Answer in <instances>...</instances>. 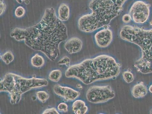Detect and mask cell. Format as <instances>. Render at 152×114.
Listing matches in <instances>:
<instances>
[{"instance_id": "14", "label": "cell", "mask_w": 152, "mask_h": 114, "mask_svg": "<svg viewBox=\"0 0 152 114\" xmlns=\"http://www.w3.org/2000/svg\"><path fill=\"white\" fill-rule=\"evenodd\" d=\"M31 63L34 67L40 68L45 64V61L42 56L37 54L31 58Z\"/></svg>"}, {"instance_id": "23", "label": "cell", "mask_w": 152, "mask_h": 114, "mask_svg": "<svg viewBox=\"0 0 152 114\" xmlns=\"http://www.w3.org/2000/svg\"><path fill=\"white\" fill-rule=\"evenodd\" d=\"M7 8L6 5L3 0H0V15H2L4 13Z\"/></svg>"}, {"instance_id": "25", "label": "cell", "mask_w": 152, "mask_h": 114, "mask_svg": "<svg viewBox=\"0 0 152 114\" xmlns=\"http://www.w3.org/2000/svg\"><path fill=\"white\" fill-rule=\"evenodd\" d=\"M149 91L150 92V93H152V84L151 85L150 87H149Z\"/></svg>"}, {"instance_id": "3", "label": "cell", "mask_w": 152, "mask_h": 114, "mask_svg": "<svg viewBox=\"0 0 152 114\" xmlns=\"http://www.w3.org/2000/svg\"><path fill=\"white\" fill-rule=\"evenodd\" d=\"M127 1L91 0L89 4L91 13L79 19V29L84 33H91L109 25L121 13Z\"/></svg>"}, {"instance_id": "19", "label": "cell", "mask_w": 152, "mask_h": 114, "mask_svg": "<svg viewBox=\"0 0 152 114\" xmlns=\"http://www.w3.org/2000/svg\"><path fill=\"white\" fill-rule=\"evenodd\" d=\"M25 9L23 7L19 6L17 7L15 9V15L16 17L20 18L23 17L25 14Z\"/></svg>"}, {"instance_id": "15", "label": "cell", "mask_w": 152, "mask_h": 114, "mask_svg": "<svg viewBox=\"0 0 152 114\" xmlns=\"http://www.w3.org/2000/svg\"><path fill=\"white\" fill-rule=\"evenodd\" d=\"M62 76L61 70L56 69L52 71L49 75L50 80L54 82H58L60 80Z\"/></svg>"}, {"instance_id": "27", "label": "cell", "mask_w": 152, "mask_h": 114, "mask_svg": "<svg viewBox=\"0 0 152 114\" xmlns=\"http://www.w3.org/2000/svg\"><path fill=\"white\" fill-rule=\"evenodd\" d=\"M150 113L151 114H152V109H151V110L150 111Z\"/></svg>"}, {"instance_id": "13", "label": "cell", "mask_w": 152, "mask_h": 114, "mask_svg": "<svg viewBox=\"0 0 152 114\" xmlns=\"http://www.w3.org/2000/svg\"><path fill=\"white\" fill-rule=\"evenodd\" d=\"M72 109L75 114H85L88 112V108L85 101L81 100H77L73 103Z\"/></svg>"}, {"instance_id": "1", "label": "cell", "mask_w": 152, "mask_h": 114, "mask_svg": "<svg viewBox=\"0 0 152 114\" xmlns=\"http://www.w3.org/2000/svg\"><path fill=\"white\" fill-rule=\"evenodd\" d=\"M10 35L16 41H24L34 50L43 53L52 61L60 54L59 44L68 38L66 26L52 7L45 10L42 19L37 24L26 29L16 27Z\"/></svg>"}, {"instance_id": "21", "label": "cell", "mask_w": 152, "mask_h": 114, "mask_svg": "<svg viewBox=\"0 0 152 114\" xmlns=\"http://www.w3.org/2000/svg\"><path fill=\"white\" fill-rule=\"evenodd\" d=\"M58 110L60 112L67 113L68 111V106L65 103H61L58 105Z\"/></svg>"}, {"instance_id": "5", "label": "cell", "mask_w": 152, "mask_h": 114, "mask_svg": "<svg viewBox=\"0 0 152 114\" xmlns=\"http://www.w3.org/2000/svg\"><path fill=\"white\" fill-rule=\"evenodd\" d=\"M48 81L44 78L35 77L27 78L15 73H8L1 81V92L9 93L12 105L18 103L22 95L33 89L46 87Z\"/></svg>"}, {"instance_id": "9", "label": "cell", "mask_w": 152, "mask_h": 114, "mask_svg": "<svg viewBox=\"0 0 152 114\" xmlns=\"http://www.w3.org/2000/svg\"><path fill=\"white\" fill-rule=\"evenodd\" d=\"M113 31L109 28H104L99 30L94 36L95 42L98 47L105 48L110 45L113 41Z\"/></svg>"}, {"instance_id": "6", "label": "cell", "mask_w": 152, "mask_h": 114, "mask_svg": "<svg viewBox=\"0 0 152 114\" xmlns=\"http://www.w3.org/2000/svg\"><path fill=\"white\" fill-rule=\"evenodd\" d=\"M114 90L110 86H92L87 91V100L91 103L101 104L113 99L115 97Z\"/></svg>"}, {"instance_id": "2", "label": "cell", "mask_w": 152, "mask_h": 114, "mask_svg": "<svg viewBox=\"0 0 152 114\" xmlns=\"http://www.w3.org/2000/svg\"><path fill=\"white\" fill-rule=\"evenodd\" d=\"M120 72L121 66L113 57L102 55L70 66L66 71L65 76L88 85L99 81L115 78Z\"/></svg>"}, {"instance_id": "11", "label": "cell", "mask_w": 152, "mask_h": 114, "mask_svg": "<svg viewBox=\"0 0 152 114\" xmlns=\"http://www.w3.org/2000/svg\"><path fill=\"white\" fill-rule=\"evenodd\" d=\"M131 93L135 98H143L148 93L147 87L142 82L135 85L132 87Z\"/></svg>"}, {"instance_id": "26", "label": "cell", "mask_w": 152, "mask_h": 114, "mask_svg": "<svg viewBox=\"0 0 152 114\" xmlns=\"http://www.w3.org/2000/svg\"><path fill=\"white\" fill-rule=\"evenodd\" d=\"M16 1H17V2L19 4H21L24 0H16Z\"/></svg>"}, {"instance_id": "24", "label": "cell", "mask_w": 152, "mask_h": 114, "mask_svg": "<svg viewBox=\"0 0 152 114\" xmlns=\"http://www.w3.org/2000/svg\"><path fill=\"white\" fill-rule=\"evenodd\" d=\"M122 21L125 23H129L131 21V19L130 16L128 14H126L124 15V16H122Z\"/></svg>"}, {"instance_id": "7", "label": "cell", "mask_w": 152, "mask_h": 114, "mask_svg": "<svg viewBox=\"0 0 152 114\" xmlns=\"http://www.w3.org/2000/svg\"><path fill=\"white\" fill-rule=\"evenodd\" d=\"M150 5L142 1H137L131 6L129 14L131 20L137 24L147 21L150 16Z\"/></svg>"}, {"instance_id": "8", "label": "cell", "mask_w": 152, "mask_h": 114, "mask_svg": "<svg viewBox=\"0 0 152 114\" xmlns=\"http://www.w3.org/2000/svg\"><path fill=\"white\" fill-rule=\"evenodd\" d=\"M55 94L63 98L66 101H72L75 100L80 95V93L70 87H63L59 84H56L53 87Z\"/></svg>"}, {"instance_id": "22", "label": "cell", "mask_w": 152, "mask_h": 114, "mask_svg": "<svg viewBox=\"0 0 152 114\" xmlns=\"http://www.w3.org/2000/svg\"><path fill=\"white\" fill-rule=\"evenodd\" d=\"M42 114H59L56 108H52L45 110L42 113Z\"/></svg>"}, {"instance_id": "18", "label": "cell", "mask_w": 152, "mask_h": 114, "mask_svg": "<svg viewBox=\"0 0 152 114\" xmlns=\"http://www.w3.org/2000/svg\"><path fill=\"white\" fill-rule=\"evenodd\" d=\"M123 77L126 82L128 83H132L134 80V76L131 72L127 71L123 73Z\"/></svg>"}, {"instance_id": "10", "label": "cell", "mask_w": 152, "mask_h": 114, "mask_svg": "<svg viewBox=\"0 0 152 114\" xmlns=\"http://www.w3.org/2000/svg\"><path fill=\"white\" fill-rule=\"evenodd\" d=\"M82 47V41L80 39L77 37H73L69 39L64 45L65 48L70 54L79 52Z\"/></svg>"}, {"instance_id": "4", "label": "cell", "mask_w": 152, "mask_h": 114, "mask_svg": "<svg viewBox=\"0 0 152 114\" xmlns=\"http://www.w3.org/2000/svg\"><path fill=\"white\" fill-rule=\"evenodd\" d=\"M119 36L122 40L136 44L141 50V57L134 64L137 71L143 74L152 73V29L126 25L121 27Z\"/></svg>"}, {"instance_id": "16", "label": "cell", "mask_w": 152, "mask_h": 114, "mask_svg": "<svg viewBox=\"0 0 152 114\" xmlns=\"http://www.w3.org/2000/svg\"><path fill=\"white\" fill-rule=\"evenodd\" d=\"M1 59L5 64H9L14 59V56L11 51H7L1 56Z\"/></svg>"}, {"instance_id": "17", "label": "cell", "mask_w": 152, "mask_h": 114, "mask_svg": "<svg viewBox=\"0 0 152 114\" xmlns=\"http://www.w3.org/2000/svg\"><path fill=\"white\" fill-rule=\"evenodd\" d=\"M37 97L39 101L41 102L45 103L48 101L49 97V94L45 91H39L36 93Z\"/></svg>"}, {"instance_id": "12", "label": "cell", "mask_w": 152, "mask_h": 114, "mask_svg": "<svg viewBox=\"0 0 152 114\" xmlns=\"http://www.w3.org/2000/svg\"><path fill=\"white\" fill-rule=\"evenodd\" d=\"M58 18L62 22L66 21L69 19L70 10L67 4L63 3L59 7L58 10Z\"/></svg>"}, {"instance_id": "20", "label": "cell", "mask_w": 152, "mask_h": 114, "mask_svg": "<svg viewBox=\"0 0 152 114\" xmlns=\"http://www.w3.org/2000/svg\"><path fill=\"white\" fill-rule=\"evenodd\" d=\"M58 64L64 65L67 67H69L70 64V59L69 57L67 56L63 57L58 62Z\"/></svg>"}]
</instances>
